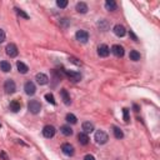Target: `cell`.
<instances>
[{"instance_id": "44dd1931", "label": "cell", "mask_w": 160, "mask_h": 160, "mask_svg": "<svg viewBox=\"0 0 160 160\" xmlns=\"http://www.w3.org/2000/svg\"><path fill=\"white\" fill-rule=\"evenodd\" d=\"M105 9L109 10V11L116 10V3L114 2V0H106L105 2Z\"/></svg>"}, {"instance_id": "1f68e13d", "label": "cell", "mask_w": 160, "mask_h": 160, "mask_svg": "<svg viewBox=\"0 0 160 160\" xmlns=\"http://www.w3.org/2000/svg\"><path fill=\"white\" fill-rule=\"evenodd\" d=\"M5 31L3 30V29H0V44L2 43H4V40H5Z\"/></svg>"}, {"instance_id": "f1b7e54d", "label": "cell", "mask_w": 160, "mask_h": 160, "mask_svg": "<svg viewBox=\"0 0 160 160\" xmlns=\"http://www.w3.org/2000/svg\"><path fill=\"white\" fill-rule=\"evenodd\" d=\"M56 5L59 6V8H65L66 5H68V0H58V2H56Z\"/></svg>"}, {"instance_id": "7c38bea8", "label": "cell", "mask_w": 160, "mask_h": 160, "mask_svg": "<svg viewBox=\"0 0 160 160\" xmlns=\"http://www.w3.org/2000/svg\"><path fill=\"white\" fill-rule=\"evenodd\" d=\"M111 53L115 55V56H118V58H122V56H124V48L122 46V45H119V44H115L113 48H111Z\"/></svg>"}, {"instance_id": "2e32d148", "label": "cell", "mask_w": 160, "mask_h": 160, "mask_svg": "<svg viewBox=\"0 0 160 160\" xmlns=\"http://www.w3.org/2000/svg\"><path fill=\"white\" fill-rule=\"evenodd\" d=\"M60 131H61V134L65 135V136H71L73 135V129L70 125H63L60 128Z\"/></svg>"}, {"instance_id": "f546056e", "label": "cell", "mask_w": 160, "mask_h": 160, "mask_svg": "<svg viewBox=\"0 0 160 160\" xmlns=\"http://www.w3.org/2000/svg\"><path fill=\"white\" fill-rule=\"evenodd\" d=\"M69 60H70L73 64L78 65V66H82V65H83V64H82V61H80L79 59H76V58H74V56H70V58H69Z\"/></svg>"}, {"instance_id": "d4e9b609", "label": "cell", "mask_w": 160, "mask_h": 160, "mask_svg": "<svg viewBox=\"0 0 160 160\" xmlns=\"http://www.w3.org/2000/svg\"><path fill=\"white\" fill-rule=\"evenodd\" d=\"M114 136H115L116 139H123V138H124V133L122 131V129L114 126Z\"/></svg>"}, {"instance_id": "4fadbf2b", "label": "cell", "mask_w": 160, "mask_h": 160, "mask_svg": "<svg viewBox=\"0 0 160 160\" xmlns=\"http://www.w3.org/2000/svg\"><path fill=\"white\" fill-rule=\"evenodd\" d=\"M114 34H115L116 36H119V38H123V36H125V34H126V29L124 28L123 25L118 24V25L114 26Z\"/></svg>"}, {"instance_id": "ac0fdd59", "label": "cell", "mask_w": 160, "mask_h": 160, "mask_svg": "<svg viewBox=\"0 0 160 160\" xmlns=\"http://www.w3.org/2000/svg\"><path fill=\"white\" fill-rule=\"evenodd\" d=\"M9 108H10V110L13 113H18L20 110V108H21V105H20V103L18 100H13V101H10Z\"/></svg>"}, {"instance_id": "9c48e42d", "label": "cell", "mask_w": 160, "mask_h": 160, "mask_svg": "<svg viewBox=\"0 0 160 160\" xmlns=\"http://www.w3.org/2000/svg\"><path fill=\"white\" fill-rule=\"evenodd\" d=\"M98 54H99V56H101V58H106V56L110 54V48L106 45V44L99 45V48H98Z\"/></svg>"}, {"instance_id": "30bf717a", "label": "cell", "mask_w": 160, "mask_h": 160, "mask_svg": "<svg viewBox=\"0 0 160 160\" xmlns=\"http://www.w3.org/2000/svg\"><path fill=\"white\" fill-rule=\"evenodd\" d=\"M24 90L28 95H34L35 91H36V86L33 82H26L25 85H24Z\"/></svg>"}, {"instance_id": "d6986e66", "label": "cell", "mask_w": 160, "mask_h": 160, "mask_svg": "<svg viewBox=\"0 0 160 160\" xmlns=\"http://www.w3.org/2000/svg\"><path fill=\"white\" fill-rule=\"evenodd\" d=\"M78 140L82 145H88L89 144V136H88V134H85V133H80V134L78 135Z\"/></svg>"}, {"instance_id": "9a60e30c", "label": "cell", "mask_w": 160, "mask_h": 160, "mask_svg": "<svg viewBox=\"0 0 160 160\" xmlns=\"http://www.w3.org/2000/svg\"><path fill=\"white\" fill-rule=\"evenodd\" d=\"M75 9H76V11H78V13H80V14H85V13H88V10H89L88 5H86L85 3H83V2L78 3V4H76V6H75Z\"/></svg>"}, {"instance_id": "6da1fadb", "label": "cell", "mask_w": 160, "mask_h": 160, "mask_svg": "<svg viewBox=\"0 0 160 160\" xmlns=\"http://www.w3.org/2000/svg\"><path fill=\"white\" fill-rule=\"evenodd\" d=\"M28 110L31 114L36 115V114L40 113V110H42V105H40V103L38 100H30L29 104H28Z\"/></svg>"}, {"instance_id": "cb8c5ba5", "label": "cell", "mask_w": 160, "mask_h": 160, "mask_svg": "<svg viewBox=\"0 0 160 160\" xmlns=\"http://www.w3.org/2000/svg\"><path fill=\"white\" fill-rule=\"evenodd\" d=\"M129 58L133 61H139L140 60V53H138L136 50H131L130 54H129Z\"/></svg>"}, {"instance_id": "8992f818", "label": "cell", "mask_w": 160, "mask_h": 160, "mask_svg": "<svg viewBox=\"0 0 160 160\" xmlns=\"http://www.w3.org/2000/svg\"><path fill=\"white\" fill-rule=\"evenodd\" d=\"M64 74L68 76L71 82L76 83V82H80L82 80V74L80 73H76V71H70V70H64Z\"/></svg>"}, {"instance_id": "e575fe53", "label": "cell", "mask_w": 160, "mask_h": 160, "mask_svg": "<svg viewBox=\"0 0 160 160\" xmlns=\"http://www.w3.org/2000/svg\"><path fill=\"white\" fill-rule=\"evenodd\" d=\"M0 155H2V156H3L4 159H5V160H9V158H8L6 155H5V153H3V151H2V153H0Z\"/></svg>"}, {"instance_id": "4dcf8cb0", "label": "cell", "mask_w": 160, "mask_h": 160, "mask_svg": "<svg viewBox=\"0 0 160 160\" xmlns=\"http://www.w3.org/2000/svg\"><path fill=\"white\" fill-rule=\"evenodd\" d=\"M123 114H124V122L128 123V122H129V110H128L126 108L123 109Z\"/></svg>"}, {"instance_id": "8fae6325", "label": "cell", "mask_w": 160, "mask_h": 160, "mask_svg": "<svg viewBox=\"0 0 160 160\" xmlns=\"http://www.w3.org/2000/svg\"><path fill=\"white\" fill-rule=\"evenodd\" d=\"M35 80H36V83H38L39 85H46V84L49 83V78H48V75H45L44 73L36 74Z\"/></svg>"}, {"instance_id": "ba28073f", "label": "cell", "mask_w": 160, "mask_h": 160, "mask_svg": "<svg viewBox=\"0 0 160 160\" xmlns=\"http://www.w3.org/2000/svg\"><path fill=\"white\" fill-rule=\"evenodd\" d=\"M61 150H63V153H64L65 155H68V156H73L74 153H75L74 146H73L71 144H69V143L63 144V145H61Z\"/></svg>"}, {"instance_id": "83f0119b", "label": "cell", "mask_w": 160, "mask_h": 160, "mask_svg": "<svg viewBox=\"0 0 160 160\" xmlns=\"http://www.w3.org/2000/svg\"><path fill=\"white\" fill-rule=\"evenodd\" d=\"M45 99H46V101H49V103L53 104V105L56 104V103H55V99H54V95H53L51 93H48V94H45Z\"/></svg>"}, {"instance_id": "277c9868", "label": "cell", "mask_w": 160, "mask_h": 160, "mask_svg": "<svg viewBox=\"0 0 160 160\" xmlns=\"http://www.w3.org/2000/svg\"><path fill=\"white\" fill-rule=\"evenodd\" d=\"M75 38H76L78 42L84 44V43H86L89 40V33L85 31V30H78L76 34H75Z\"/></svg>"}, {"instance_id": "3957f363", "label": "cell", "mask_w": 160, "mask_h": 160, "mask_svg": "<svg viewBox=\"0 0 160 160\" xmlns=\"http://www.w3.org/2000/svg\"><path fill=\"white\" fill-rule=\"evenodd\" d=\"M4 90H5L6 94H13V93H15L16 85H15V83H14V80L8 79L6 82L4 83Z\"/></svg>"}, {"instance_id": "484cf974", "label": "cell", "mask_w": 160, "mask_h": 160, "mask_svg": "<svg viewBox=\"0 0 160 160\" xmlns=\"http://www.w3.org/2000/svg\"><path fill=\"white\" fill-rule=\"evenodd\" d=\"M66 122H68L69 124H76L78 119H76V116L74 114H68L66 115Z\"/></svg>"}, {"instance_id": "4316f807", "label": "cell", "mask_w": 160, "mask_h": 160, "mask_svg": "<svg viewBox=\"0 0 160 160\" xmlns=\"http://www.w3.org/2000/svg\"><path fill=\"white\" fill-rule=\"evenodd\" d=\"M14 10H15V13H16V14H18L19 16H21V18H24V19H29V15L26 14L25 11H23L21 9H19V8H15Z\"/></svg>"}, {"instance_id": "5b68a950", "label": "cell", "mask_w": 160, "mask_h": 160, "mask_svg": "<svg viewBox=\"0 0 160 160\" xmlns=\"http://www.w3.org/2000/svg\"><path fill=\"white\" fill-rule=\"evenodd\" d=\"M55 133H56V130H55V128L53 126V125H45L44 129H43V135H44L46 139L53 138V136L55 135Z\"/></svg>"}, {"instance_id": "7a4b0ae2", "label": "cell", "mask_w": 160, "mask_h": 160, "mask_svg": "<svg viewBox=\"0 0 160 160\" xmlns=\"http://www.w3.org/2000/svg\"><path fill=\"white\" fill-rule=\"evenodd\" d=\"M108 140H109V136H108V134H106L105 131L98 130V131L95 133V141H96L98 144H100V145L106 144V143H108Z\"/></svg>"}, {"instance_id": "5bb4252c", "label": "cell", "mask_w": 160, "mask_h": 160, "mask_svg": "<svg viewBox=\"0 0 160 160\" xmlns=\"http://www.w3.org/2000/svg\"><path fill=\"white\" fill-rule=\"evenodd\" d=\"M60 96H61V99H63V101H64L65 105H70V104H71L70 95H69V93L66 91L65 89H61V90H60Z\"/></svg>"}, {"instance_id": "e0dca14e", "label": "cell", "mask_w": 160, "mask_h": 160, "mask_svg": "<svg viewBox=\"0 0 160 160\" xmlns=\"http://www.w3.org/2000/svg\"><path fill=\"white\" fill-rule=\"evenodd\" d=\"M82 128H83V130H84L85 134H89V133H93V131H94V124H91L90 122L83 123Z\"/></svg>"}, {"instance_id": "52a82bcc", "label": "cell", "mask_w": 160, "mask_h": 160, "mask_svg": "<svg viewBox=\"0 0 160 160\" xmlns=\"http://www.w3.org/2000/svg\"><path fill=\"white\" fill-rule=\"evenodd\" d=\"M6 54L10 56V58H16L18 54H19V51H18V48L15 44H8L6 45Z\"/></svg>"}, {"instance_id": "836d02e7", "label": "cell", "mask_w": 160, "mask_h": 160, "mask_svg": "<svg viewBox=\"0 0 160 160\" xmlns=\"http://www.w3.org/2000/svg\"><path fill=\"white\" fill-rule=\"evenodd\" d=\"M129 34H130V36H131L133 39H134V40H135V42H136V40H138V38H136V35H135L134 33H133L131 30H130V33H129Z\"/></svg>"}, {"instance_id": "ffe728a7", "label": "cell", "mask_w": 160, "mask_h": 160, "mask_svg": "<svg viewBox=\"0 0 160 160\" xmlns=\"http://www.w3.org/2000/svg\"><path fill=\"white\" fill-rule=\"evenodd\" d=\"M16 68H18L19 73H21V74H26V73L29 71L28 65H25V64L21 63V61H18V63H16Z\"/></svg>"}, {"instance_id": "d590c367", "label": "cell", "mask_w": 160, "mask_h": 160, "mask_svg": "<svg viewBox=\"0 0 160 160\" xmlns=\"http://www.w3.org/2000/svg\"><path fill=\"white\" fill-rule=\"evenodd\" d=\"M0 126H2V125H0Z\"/></svg>"}, {"instance_id": "7402d4cb", "label": "cell", "mask_w": 160, "mask_h": 160, "mask_svg": "<svg viewBox=\"0 0 160 160\" xmlns=\"http://www.w3.org/2000/svg\"><path fill=\"white\" fill-rule=\"evenodd\" d=\"M98 26H99V29H100V30L106 31V30L109 29V23L103 19V20H99V21H98Z\"/></svg>"}, {"instance_id": "603a6c76", "label": "cell", "mask_w": 160, "mask_h": 160, "mask_svg": "<svg viewBox=\"0 0 160 160\" xmlns=\"http://www.w3.org/2000/svg\"><path fill=\"white\" fill-rule=\"evenodd\" d=\"M0 69H2L4 73H9L10 70H11V65H10V63H8V61H2L0 63Z\"/></svg>"}, {"instance_id": "d6a6232c", "label": "cell", "mask_w": 160, "mask_h": 160, "mask_svg": "<svg viewBox=\"0 0 160 160\" xmlns=\"http://www.w3.org/2000/svg\"><path fill=\"white\" fill-rule=\"evenodd\" d=\"M84 160H95V158L91 154H88V155H85V156H84Z\"/></svg>"}]
</instances>
